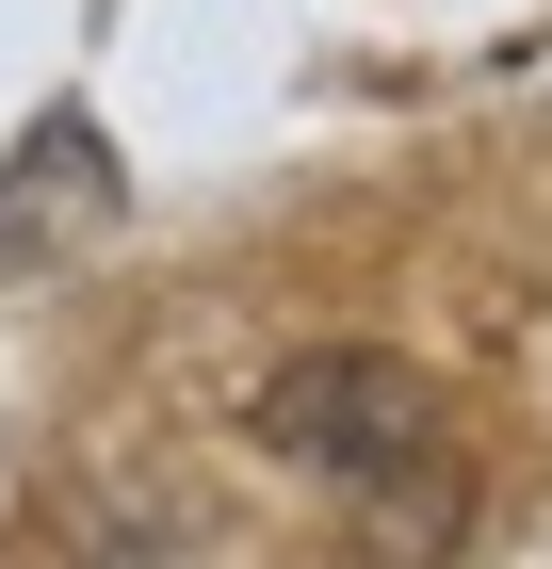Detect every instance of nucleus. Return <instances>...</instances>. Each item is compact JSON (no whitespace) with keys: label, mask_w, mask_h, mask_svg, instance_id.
I'll return each instance as SVG.
<instances>
[{"label":"nucleus","mask_w":552,"mask_h":569,"mask_svg":"<svg viewBox=\"0 0 552 569\" xmlns=\"http://www.w3.org/2000/svg\"><path fill=\"white\" fill-rule=\"evenodd\" d=\"M114 131H98V114H33V131H17V163H0V293H17V277H49V261H82L98 228H114Z\"/></svg>","instance_id":"nucleus-2"},{"label":"nucleus","mask_w":552,"mask_h":569,"mask_svg":"<svg viewBox=\"0 0 552 569\" xmlns=\"http://www.w3.org/2000/svg\"><path fill=\"white\" fill-rule=\"evenodd\" d=\"M244 439L277 456V472L341 488V505L390 521V537H439V521H455V423H439V375L390 358V342H309V358H277L260 407H244Z\"/></svg>","instance_id":"nucleus-1"}]
</instances>
